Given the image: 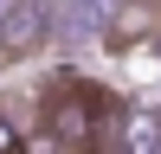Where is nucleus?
<instances>
[{"instance_id":"1","label":"nucleus","mask_w":161,"mask_h":154,"mask_svg":"<svg viewBox=\"0 0 161 154\" xmlns=\"http://www.w3.org/2000/svg\"><path fill=\"white\" fill-rule=\"evenodd\" d=\"M116 116H123L116 90L90 84V77H58V84H45V96H39V128H45L52 154H84V148H97V141H110Z\"/></svg>"},{"instance_id":"2","label":"nucleus","mask_w":161,"mask_h":154,"mask_svg":"<svg viewBox=\"0 0 161 154\" xmlns=\"http://www.w3.org/2000/svg\"><path fill=\"white\" fill-rule=\"evenodd\" d=\"M52 26H58V7L52 0H7L0 7V58H39L52 38Z\"/></svg>"},{"instance_id":"3","label":"nucleus","mask_w":161,"mask_h":154,"mask_svg":"<svg viewBox=\"0 0 161 154\" xmlns=\"http://www.w3.org/2000/svg\"><path fill=\"white\" fill-rule=\"evenodd\" d=\"M0 154H26V122L13 116V103H0Z\"/></svg>"},{"instance_id":"4","label":"nucleus","mask_w":161,"mask_h":154,"mask_svg":"<svg viewBox=\"0 0 161 154\" xmlns=\"http://www.w3.org/2000/svg\"><path fill=\"white\" fill-rule=\"evenodd\" d=\"M84 154H129V148H123V141L110 135V141H97V148H84Z\"/></svg>"},{"instance_id":"5","label":"nucleus","mask_w":161,"mask_h":154,"mask_svg":"<svg viewBox=\"0 0 161 154\" xmlns=\"http://www.w3.org/2000/svg\"><path fill=\"white\" fill-rule=\"evenodd\" d=\"M0 7H7V0H0Z\"/></svg>"}]
</instances>
